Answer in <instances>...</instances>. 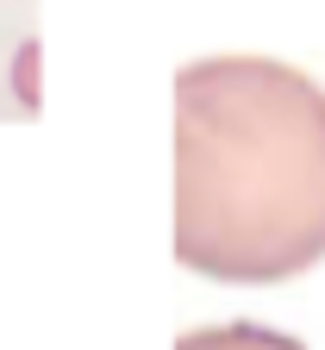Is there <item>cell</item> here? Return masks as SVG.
I'll return each mask as SVG.
<instances>
[{
    "label": "cell",
    "instance_id": "1",
    "mask_svg": "<svg viewBox=\"0 0 325 350\" xmlns=\"http://www.w3.org/2000/svg\"><path fill=\"white\" fill-rule=\"evenodd\" d=\"M325 256V88L275 57L175 75V262L275 288Z\"/></svg>",
    "mask_w": 325,
    "mask_h": 350
},
{
    "label": "cell",
    "instance_id": "2",
    "mask_svg": "<svg viewBox=\"0 0 325 350\" xmlns=\"http://www.w3.org/2000/svg\"><path fill=\"white\" fill-rule=\"evenodd\" d=\"M175 350H307V344H294L288 332H269V325L238 319V325H207V332H188Z\"/></svg>",
    "mask_w": 325,
    "mask_h": 350
},
{
    "label": "cell",
    "instance_id": "3",
    "mask_svg": "<svg viewBox=\"0 0 325 350\" xmlns=\"http://www.w3.org/2000/svg\"><path fill=\"white\" fill-rule=\"evenodd\" d=\"M13 100H19L25 113L44 107V44H38V38H25L19 51H13Z\"/></svg>",
    "mask_w": 325,
    "mask_h": 350
}]
</instances>
